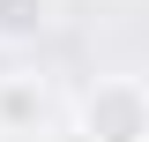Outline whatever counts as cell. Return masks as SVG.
Here are the masks:
<instances>
[{
  "instance_id": "cell-3",
  "label": "cell",
  "mask_w": 149,
  "mask_h": 142,
  "mask_svg": "<svg viewBox=\"0 0 149 142\" xmlns=\"http://www.w3.org/2000/svg\"><path fill=\"white\" fill-rule=\"evenodd\" d=\"M52 30V0H0V45H37Z\"/></svg>"
},
{
  "instance_id": "cell-1",
  "label": "cell",
  "mask_w": 149,
  "mask_h": 142,
  "mask_svg": "<svg viewBox=\"0 0 149 142\" xmlns=\"http://www.w3.org/2000/svg\"><path fill=\"white\" fill-rule=\"evenodd\" d=\"M82 127L97 142H149V82L142 75H104L82 90Z\"/></svg>"
},
{
  "instance_id": "cell-2",
  "label": "cell",
  "mask_w": 149,
  "mask_h": 142,
  "mask_svg": "<svg viewBox=\"0 0 149 142\" xmlns=\"http://www.w3.org/2000/svg\"><path fill=\"white\" fill-rule=\"evenodd\" d=\"M37 127H45V82L0 75V135H37Z\"/></svg>"
},
{
  "instance_id": "cell-4",
  "label": "cell",
  "mask_w": 149,
  "mask_h": 142,
  "mask_svg": "<svg viewBox=\"0 0 149 142\" xmlns=\"http://www.w3.org/2000/svg\"><path fill=\"white\" fill-rule=\"evenodd\" d=\"M45 142H97V135H90V127H82V120H74V127H52V135H45Z\"/></svg>"
}]
</instances>
